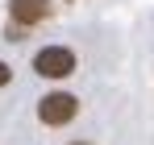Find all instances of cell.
Returning <instances> with one entry per match:
<instances>
[{
  "instance_id": "cell-1",
  "label": "cell",
  "mask_w": 154,
  "mask_h": 145,
  "mask_svg": "<svg viewBox=\"0 0 154 145\" xmlns=\"http://www.w3.org/2000/svg\"><path fill=\"white\" fill-rule=\"evenodd\" d=\"M33 71L42 75V79H67V75L75 71V54L67 46H46V50H38Z\"/></svg>"
},
{
  "instance_id": "cell-2",
  "label": "cell",
  "mask_w": 154,
  "mask_h": 145,
  "mask_svg": "<svg viewBox=\"0 0 154 145\" xmlns=\"http://www.w3.org/2000/svg\"><path fill=\"white\" fill-rule=\"evenodd\" d=\"M75 112H79V99L67 96V91H54V96H46L38 104L42 124H67V120H75Z\"/></svg>"
},
{
  "instance_id": "cell-4",
  "label": "cell",
  "mask_w": 154,
  "mask_h": 145,
  "mask_svg": "<svg viewBox=\"0 0 154 145\" xmlns=\"http://www.w3.org/2000/svg\"><path fill=\"white\" fill-rule=\"evenodd\" d=\"M8 79H13V71H8V67H4V62H0V87H4V83H8Z\"/></svg>"
},
{
  "instance_id": "cell-3",
  "label": "cell",
  "mask_w": 154,
  "mask_h": 145,
  "mask_svg": "<svg viewBox=\"0 0 154 145\" xmlns=\"http://www.w3.org/2000/svg\"><path fill=\"white\" fill-rule=\"evenodd\" d=\"M8 13H13V21L21 25H38L50 17V0H8Z\"/></svg>"
}]
</instances>
